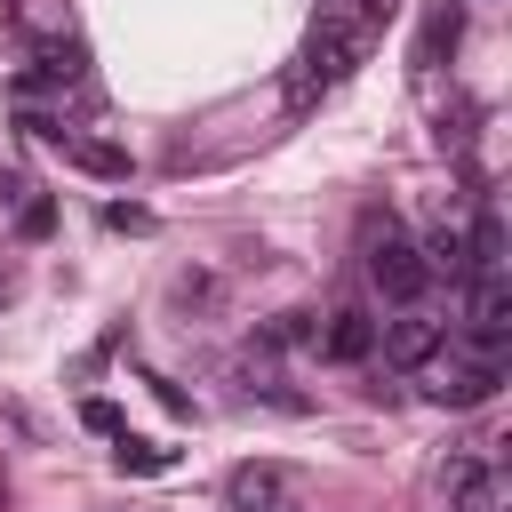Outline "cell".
I'll return each mask as SVG.
<instances>
[{
    "instance_id": "1",
    "label": "cell",
    "mask_w": 512,
    "mask_h": 512,
    "mask_svg": "<svg viewBox=\"0 0 512 512\" xmlns=\"http://www.w3.org/2000/svg\"><path fill=\"white\" fill-rule=\"evenodd\" d=\"M360 56H368V32H360L352 16H328V8H320V24L304 32V56H296V72H288V104H312V96H328L336 80H352Z\"/></svg>"
},
{
    "instance_id": "2",
    "label": "cell",
    "mask_w": 512,
    "mask_h": 512,
    "mask_svg": "<svg viewBox=\"0 0 512 512\" xmlns=\"http://www.w3.org/2000/svg\"><path fill=\"white\" fill-rule=\"evenodd\" d=\"M368 280H376V296H384V304L416 312V296L432 288V264H424V248H408L400 232H384V240L368 248Z\"/></svg>"
},
{
    "instance_id": "3",
    "label": "cell",
    "mask_w": 512,
    "mask_h": 512,
    "mask_svg": "<svg viewBox=\"0 0 512 512\" xmlns=\"http://www.w3.org/2000/svg\"><path fill=\"white\" fill-rule=\"evenodd\" d=\"M464 336H472V352H480V360H504V336H512V288H504V272L472 280V312H464Z\"/></svg>"
},
{
    "instance_id": "4",
    "label": "cell",
    "mask_w": 512,
    "mask_h": 512,
    "mask_svg": "<svg viewBox=\"0 0 512 512\" xmlns=\"http://www.w3.org/2000/svg\"><path fill=\"white\" fill-rule=\"evenodd\" d=\"M440 344H448V320H432V312H400V320H376V352H384L392 368H424Z\"/></svg>"
},
{
    "instance_id": "5",
    "label": "cell",
    "mask_w": 512,
    "mask_h": 512,
    "mask_svg": "<svg viewBox=\"0 0 512 512\" xmlns=\"http://www.w3.org/2000/svg\"><path fill=\"white\" fill-rule=\"evenodd\" d=\"M320 352H328L336 368H360V360H376V312H368V304H344V312H328V328H320Z\"/></svg>"
},
{
    "instance_id": "6",
    "label": "cell",
    "mask_w": 512,
    "mask_h": 512,
    "mask_svg": "<svg viewBox=\"0 0 512 512\" xmlns=\"http://www.w3.org/2000/svg\"><path fill=\"white\" fill-rule=\"evenodd\" d=\"M224 496H232V512H296L280 464H240V472L224 480Z\"/></svg>"
},
{
    "instance_id": "7",
    "label": "cell",
    "mask_w": 512,
    "mask_h": 512,
    "mask_svg": "<svg viewBox=\"0 0 512 512\" xmlns=\"http://www.w3.org/2000/svg\"><path fill=\"white\" fill-rule=\"evenodd\" d=\"M488 272H504V216L480 200L472 208V232H464V280H488Z\"/></svg>"
},
{
    "instance_id": "8",
    "label": "cell",
    "mask_w": 512,
    "mask_h": 512,
    "mask_svg": "<svg viewBox=\"0 0 512 512\" xmlns=\"http://www.w3.org/2000/svg\"><path fill=\"white\" fill-rule=\"evenodd\" d=\"M32 80H40V88H72V80H88V56H80V40H64V32L32 40Z\"/></svg>"
},
{
    "instance_id": "9",
    "label": "cell",
    "mask_w": 512,
    "mask_h": 512,
    "mask_svg": "<svg viewBox=\"0 0 512 512\" xmlns=\"http://www.w3.org/2000/svg\"><path fill=\"white\" fill-rule=\"evenodd\" d=\"M456 40H464V0H432V16H424V32H416V64L432 72L440 56H456Z\"/></svg>"
},
{
    "instance_id": "10",
    "label": "cell",
    "mask_w": 512,
    "mask_h": 512,
    "mask_svg": "<svg viewBox=\"0 0 512 512\" xmlns=\"http://www.w3.org/2000/svg\"><path fill=\"white\" fill-rule=\"evenodd\" d=\"M496 384H504V368L472 360V368H448V384H432V400L440 408H480V400H496Z\"/></svg>"
},
{
    "instance_id": "11",
    "label": "cell",
    "mask_w": 512,
    "mask_h": 512,
    "mask_svg": "<svg viewBox=\"0 0 512 512\" xmlns=\"http://www.w3.org/2000/svg\"><path fill=\"white\" fill-rule=\"evenodd\" d=\"M56 152H64L80 176H104V184H120V176H128V152H120L112 136H64Z\"/></svg>"
},
{
    "instance_id": "12",
    "label": "cell",
    "mask_w": 512,
    "mask_h": 512,
    "mask_svg": "<svg viewBox=\"0 0 512 512\" xmlns=\"http://www.w3.org/2000/svg\"><path fill=\"white\" fill-rule=\"evenodd\" d=\"M448 496H456V512H496V464L456 456L448 464Z\"/></svg>"
},
{
    "instance_id": "13",
    "label": "cell",
    "mask_w": 512,
    "mask_h": 512,
    "mask_svg": "<svg viewBox=\"0 0 512 512\" xmlns=\"http://www.w3.org/2000/svg\"><path fill=\"white\" fill-rule=\"evenodd\" d=\"M112 464H120V472H144V480H152V472H168L176 456H168V448H152V440H128V432H120V440H112Z\"/></svg>"
},
{
    "instance_id": "14",
    "label": "cell",
    "mask_w": 512,
    "mask_h": 512,
    "mask_svg": "<svg viewBox=\"0 0 512 512\" xmlns=\"http://www.w3.org/2000/svg\"><path fill=\"white\" fill-rule=\"evenodd\" d=\"M312 336H320V320H312V312H280L272 328H256V344H264V352H280V344H312Z\"/></svg>"
},
{
    "instance_id": "15",
    "label": "cell",
    "mask_w": 512,
    "mask_h": 512,
    "mask_svg": "<svg viewBox=\"0 0 512 512\" xmlns=\"http://www.w3.org/2000/svg\"><path fill=\"white\" fill-rule=\"evenodd\" d=\"M392 8H400V0H328V16H352V24L368 32V40H376V32L392 24Z\"/></svg>"
},
{
    "instance_id": "16",
    "label": "cell",
    "mask_w": 512,
    "mask_h": 512,
    "mask_svg": "<svg viewBox=\"0 0 512 512\" xmlns=\"http://www.w3.org/2000/svg\"><path fill=\"white\" fill-rule=\"evenodd\" d=\"M16 232H24V240H48V232H56V200H48V192L16 200Z\"/></svg>"
},
{
    "instance_id": "17",
    "label": "cell",
    "mask_w": 512,
    "mask_h": 512,
    "mask_svg": "<svg viewBox=\"0 0 512 512\" xmlns=\"http://www.w3.org/2000/svg\"><path fill=\"white\" fill-rule=\"evenodd\" d=\"M80 424H88V432H104V440H120V432H128L112 400H80Z\"/></svg>"
},
{
    "instance_id": "18",
    "label": "cell",
    "mask_w": 512,
    "mask_h": 512,
    "mask_svg": "<svg viewBox=\"0 0 512 512\" xmlns=\"http://www.w3.org/2000/svg\"><path fill=\"white\" fill-rule=\"evenodd\" d=\"M104 224H112V232H152V216H144V208H128V200H120V208H104Z\"/></svg>"
},
{
    "instance_id": "19",
    "label": "cell",
    "mask_w": 512,
    "mask_h": 512,
    "mask_svg": "<svg viewBox=\"0 0 512 512\" xmlns=\"http://www.w3.org/2000/svg\"><path fill=\"white\" fill-rule=\"evenodd\" d=\"M16 200H24V184H16V176H0V208H16Z\"/></svg>"
}]
</instances>
